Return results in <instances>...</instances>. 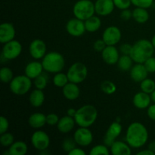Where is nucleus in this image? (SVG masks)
Segmentation results:
<instances>
[{"instance_id": "nucleus-1", "label": "nucleus", "mask_w": 155, "mask_h": 155, "mask_svg": "<svg viewBox=\"0 0 155 155\" xmlns=\"http://www.w3.org/2000/svg\"><path fill=\"white\" fill-rule=\"evenodd\" d=\"M148 131L145 126L139 122L130 124L126 133V142L133 148H140L148 140Z\"/></svg>"}, {"instance_id": "nucleus-2", "label": "nucleus", "mask_w": 155, "mask_h": 155, "mask_svg": "<svg viewBox=\"0 0 155 155\" xmlns=\"http://www.w3.org/2000/svg\"><path fill=\"white\" fill-rule=\"evenodd\" d=\"M154 48L151 40L142 39L133 45L130 55L135 63L144 64L145 61L154 55Z\"/></svg>"}, {"instance_id": "nucleus-3", "label": "nucleus", "mask_w": 155, "mask_h": 155, "mask_svg": "<svg viewBox=\"0 0 155 155\" xmlns=\"http://www.w3.org/2000/svg\"><path fill=\"white\" fill-rule=\"evenodd\" d=\"M98 118V110L92 104H85L77 110L74 119L76 124L80 127H92Z\"/></svg>"}, {"instance_id": "nucleus-4", "label": "nucleus", "mask_w": 155, "mask_h": 155, "mask_svg": "<svg viewBox=\"0 0 155 155\" xmlns=\"http://www.w3.org/2000/svg\"><path fill=\"white\" fill-rule=\"evenodd\" d=\"M42 64L45 71L50 74H57L64 68L65 59L58 51H49L43 57Z\"/></svg>"}, {"instance_id": "nucleus-5", "label": "nucleus", "mask_w": 155, "mask_h": 155, "mask_svg": "<svg viewBox=\"0 0 155 155\" xmlns=\"http://www.w3.org/2000/svg\"><path fill=\"white\" fill-rule=\"evenodd\" d=\"M73 13L75 18L85 21L95 15V2L91 0H79L73 7Z\"/></svg>"}, {"instance_id": "nucleus-6", "label": "nucleus", "mask_w": 155, "mask_h": 155, "mask_svg": "<svg viewBox=\"0 0 155 155\" xmlns=\"http://www.w3.org/2000/svg\"><path fill=\"white\" fill-rule=\"evenodd\" d=\"M32 87L31 79L27 76H16L9 83L11 92L16 95H24L30 90Z\"/></svg>"}, {"instance_id": "nucleus-7", "label": "nucleus", "mask_w": 155, "mask_h": 155, "mask_svg": "<svg viewBox=\"0 0 155 155\" xmlns=\"http://www.w3.org/2000/svg\"><path fill=\"white\" fill-rule=\"evenodd\" d=\"M67 75L69 79V82L80 84L87 77V67L82 62H76L68 68Z\"/></svg>"}, {"instance_id": "nucleus-8", "label": "nucleus", "mask_w": 155, "mask_h": 155, "mask_svg": "<svg viewBox=\"0 0 155 155\" xmlns=\"http://www.w3.org/2000/svg\"><path fill=\"white\" fill-rule=\"evenodd\" d=\"M22 51V45L18 40H13L4 44L2 47V54L6 60H14L20 56Z\"/></svg>"}, {"instance_id": "nucleus-9", "label": "nucleus", "mask_w": 155, "mask_h": 155, "mask_svg": "<svg viewBox=\"0 0 155 155\" xmlns=\"http://www.w3.org/2000/svg\"><path fill=\"white\" fill-rule=\"evenodd\" d=\"M31 143L33 146L39 151L48 149L50 145V138L45 132L37 130L31 136Z\"/></svg>"}, {"instance_id": "nucleus-10", "label": "nucleus", "mask_w": 155, "mask_h": 155, "mask_svg": "<svg viewBox=\"0 0 155 155\" xmlns=\"http://www.w3.org/2000/svg\"><path fill=\"white\" fill-rule=\"evenodd\" d=\"M74 139L79 146L87 147L91 145L93 141V135L87 127H79L74 133Z\"/></svg>"}, {"instance_id": "nucleus-11", "label": "nucleus", "mask_w": 155, "mask_h": 155, "mask_svg": "<svg viewBox=\"0 0 155 155\" xmlns=\"http://www.w3.org/2000/svg\"><path fill=\"white\" fill-rule=\"evenodd\" d=\"M122 33L119 27L110 26L104 30L102 34L103 40L107 45H116L121 40Z\"/></svg>"}, {"instance_id": "nucleus-12", "label": "nucleus", "mask_w": 155, "mask_h": 155, "mask_svg": "<svg viewBox=\"0 0 155 155\" xmlns=\"http://www.w3.org/2000/svg\"><path fill=\"white\" fill-rule=\"evenodd\" d=\"M66 30L71 36L80 37L86 31L84 21L77 18H72L67 22Z\"/></svg>"}, {"instance_id": "nucleus-13", "label": "nucleus", "mask_w": 155, "mask_h": 155, "mask_svg": "<svg viewBox=\"0 0 155 155\" xmlns=\"http://www.w3.org/2000/svg\"><path fill=\"white\" fill-rule=\"evenodd\" d=\"M46 44L40 39H36L30 42L29 45V52L30 56L35 60L43 58L46 54Z\"/></svg>"}, {"instance_id": "nucleus-14", "label": "nucleus", "mask_w": 155, "mask_h": 155, "mask_svg": "<svg viewBox=\"0 0 155 155\" xmlns=\"http://www.w3.org/2000/svg\"><path fill=\"white\" fill-rule=\"evenodd\" d=\"M122 132V126L117 121L112 123L106 131L104 136V144L110 148V145L116 141L118 136L121 134Z\"/></svg>"}, {"instance_id": "nucleus-15", "label": "nucleus", "mask_w": 155, "mask_h": 155, "mask_svg": "<svg viewBox=\"0 0 155 155\" xmlns=\"http://www.w3.org/2000/svg\"><path fill=\"white\" fill-rule=\"evenodd\" d=\"M101 54L103 61L109 65H114L117 63L120 56V51L115 45H107Z\"/></svg>"}, {"instance_id": "nucleus-16", "label": "nucleus", "mask_w": 155, "mask_h": 155, "mask_svg": "<svg viewBox=\"0 0 155 155\" xmlns=\"http://www.w3.org/2000/svg\"><path fill=\"white\" fill-rule=\"evenodd\" d=\"M114 8L113 0H96L95 2V14L98 16L105 17L110 15Z\"/></svg>"}, {"instance_id": "nucleus-17", "label": "nucleus", "mask_w": 155, "mask_h": 155, "mask_svg": "<svg viewBox=\"0 0 155 155\" xmlns=\"http://www.w3.org/2000/svg\"><path fill=\"white\" fill-rule=\"evenodd\" d=\"M15 28L12 23H2L0 25V42L2 44H5L15 39Z\"/></svg>"}, {"instance_id": "nucleus-18", "label": "nucleus", "mask_w": 155, "mask_h": 155, "mask_svg": "<svg viewBox=\"0 0 155 155\" xmlns=\"http://www.w3.org/2000/svg\"><path fill=\"white\" fill-rule=\"evenodd\" d=\"M148 72L144 64L136 63V64L132 67L130 71V77L136 83H141L142 80L148 77Z\"/></svg>"}, {"instance_id": "nucleus-19", "label": "nucleus", "mask_w": 155, "mask_h": 155, "mask_svg": "<svg viewBox=\"0 0 155 155\" xmlns=\"http://www.w3.org/2000/svg\"><path fill=\"white\" fill-rule=\"evenodd\" d=\"M151 101H151V95L143 91L136 93L133 98V103L134 106L136 108L140 109V110L148 108L151 104Z\"/></svg>"}, {"instance_id": "nucleus-20", "label": "nucleus", "mask_w": 155, "mask_h": 155, "mask_svg": "<svg viewBox=\"0 0 155 155\" xmlns=\"http://www.w3.org/2000/svg\"><path fill=\"white\" fill-rule=\"evenodd\" d=\"M43 66L42 62L38 61H34L27 64L25 67L24 73L25 75L27 76L31 80H34L35 78L42 74L43 73Z\"/></svg>"}, {"instance_id": "nucleus-21", "label": "nucleus", "mask_w": 155, "mask_h": 155, "mask_svg": "<svg viewBox=\"0 0 155 155\" xmlns=\"http://www.w3.org/2000/svg\"><path fill=\"white\" fill-rule=\"evenodd\" d=\"M110 151L113 155H130L132 154L131 146L127 142L117 140L110 146Z\"/></svg>"}, {"instance_id": "nucleus-22", "label": "nucleus", "mask_w": 155, "mask_h": 155, "mask_svg": "<svg viewBox=\"0 0 155 155\" xmlns=\"http://www.w3.org/2000/svg\"><path fill=\"white\" fill-rule=\"evenodd\" d=\"M62 93L65 98L69 101H74L80 97V89L78 84L69 82L62 88Z\"/></svg>"}, {"instance_id": "nucleus-23", "label": "nucleus", "mask_w": 155, "mask_h": 155, "mask_svg": "<svg viewBox=\"0 0 155 155\" xmlns=\"http://www.w3.org/2000/svg\"><path fill=\"white\" fill-rule=\"evenodd\" d=\"M75 124L76 121L74 117L66 115L60 118L57 124V128L60 133L66 134L72 131L73 129L75 127Z\"/></svg>"}, {"instance_id": "nucleus-24", "label": "nucleus", "mask_w": 155, "mask_h": 155, "mask_svg": "<svg viewBox=\"0 0 155 155\" xmlns=\"http://www.w3.org/2000/svg\"><path fill=\"white\" fill-rule=\"evenodd\" d=\"M28 124L33 129H40L46 124V115L40 112L32 114L28 119Z\"/></svg>"}, {"instance_id": "nucleus-25", "label": "nucleus", "mask_w": 155, "mask_h": 155, "mask_svg": "<svg viewBox=\"0 0 155 155\" xmlns=\"http://www.w3.org/2000/svg\"><path fill=\"white\" fill-rule=\"evenodd\" d=\"M29 101L33 107H41L45 101V94H44L43 90L36 89L32 91L29 96Z\"/></svg>"}, {"instance_id": "nucleus-26", "label": "nucleus", "mask_w": 155, "mask_h": 155, "mask_svg": "<svg viewBox=\"0 0 155 155\" xmlns=\"http://www.w3.org/2000/svg\"><path fill=\"white\" fill-rule=\"evenodd\" d=\"M8 151L10 155H25L28 151V146L23 141H17L9 147Z\"/></svg>"}, {"instance_id": "nucleus-27", "label": "nucleus", "mask_w": 155, "mask_h": 155, "mask_svg": "<svg viewBox=\"0 0 155 155\" xmlns=\"http://www.w3.org/2000/svg\"><path fill=\"white\" fill-rule=\"evenodd\" d=\"M133 18L138 24H145L149 20V13L147 8L136 7L133 11Z\"/></svg>"}, {"instance_id": "nucleus-28", "label": "nucleus", "mask_w": 155, "mask_h": 155, "mask_svg": "<svg viewBox=\"0 0 155 155\" xmlns=\"http://www.w3.org/2000/svg\"><path fill=\"white\" fill-rule=\"evenodd\" d=\"M84 23L86 31L89 32V33H95V32L98 31L101 26V19L99 17L95 16V15H93L86 19Z\"/></svg>"}, {"instance_id": "nucleus-29", "label": "nucleus", "mask_w": 155, "mask_h": 155, "mask_svg": "<svg viewBox=\"0 0 155 155\" xmlns=\"http://www.w3.org/2000/svg\"><path fill=\"white\" fill-rule=\"evenodd\" d=\"M133 60L130 54H122L120 56L118 60L117 64L118 68L123 72H127L131 70L132 67L133 66Z\"/></svg>"}, {"instance_id": "nucleus-30", "label": "nucleus", "mask_w": 155, "mask_h": 155, "mask_svg": "<svg viewBox=\"0 0 155 155\" xmlns=\"http://www.w3.org/2000/svg\"><path fill=\"white\" fill-rule=\"evenodd\" d=\"M69 83V79H68L67 74L61 72L57 73L54 74L53 77V84L58 88H63Z\"/></svg>"}, {"instance_id": "nucleus-31", "label": "nucleus", "mask_w": 155, "mask_h": 155, "mask_svg": "<svg viewBox=\"0 0 155 155\" xmlns=\"http://www.w3.org/2000/svg\"><path fill=\"white\" fill-rule=\"evenodd\" d=\"M13 71L8 67H3L0 70V79L4 83H10L14 78Z\"/></svg>"}, {"instance_id": "nucleus-32", "label": "nucleus", "mask_w": 155, "mask_h": 155, "mask_svg": "<svg viewBox=\"0 0 155 155\" xmlns=\"http://www.w3.org/2000/svg\"><path fill=\"white\" fill-rule=\"evenodd\" d=\"M140 89L141 91H143L151 95L155 89V82L151 79L147 77L140 83Z\"/></svg>"}, {"instance_id": "nucleus-33", "label": "nucleus", "mask_w": 155, "mask_h": 155, "mask_svg": "<svg viewBox=\"0 0 155 155\" xmlns=\"http://www.w3.org/2000/svg\"><path fill=\"white\" fill-rule=\"evenodd\" d=\"M101 89L104 93L107 95H112L117 91V86L112 81L105 80L101 83Z\"/></svg>"}, {"instance_id": "nucleus-34", "label": "nucleus", "mask_w": 155, "mask_h": 155, "mask_svg": "<svg viewBox=\"0 0 155 155\" xmlns=\"http://www.w3.org/2000/svg\"><path fill=\"white\" fill-rule=\"evenodd\" d=\"M33 83H34V86L36 89L43 90L44 89H45L47 84H48V77L45 74L42 73V74H40L36 78L34 79Z\"/></svg>"}, {"instance_id": "nucleus-35", "label": "nucleus", "mask_w": 155, "mask_h": 155, "mask_svg": "<svg viewBox=\"0 0 155 155\" xmlns=\"http://www.w3.org/2000/svg\"><path fill=\"white\" fill-rule=\"evenodd\" d=\"M110 153V150L108 149V146L106 145H97L94 146L89 151L90 155H108Z\"/></svg>"}, {"instance_id": "nucleus-36", "label": "nucleus", "mask_w": 155, "mask_h": 155, "mask_svg": "<svg viewBox=\"0 0 155 155\" xmlns=\"http://www.w3.org/2000/svg\"><path fill=\"white\" fill-rule=\"evenodd\" d=\"M14 143V136L10 133H2L0 136V144L3 147H10Z\"/></svg>"}, {"instance_id": "nucleus-37", "label": "nucleus", "mask_w": 155, "mask_h": 155, "mask_svg": "<svg viewBox=\"0 0 155 155\" xmlns=\"http://www.w3.org/2000/svg\"><path fill=\"white\" fill-rule=\"evenodd\" d=\"M77 142L74 140V137L72 138H68V139H65L64 140V142H62V148H63L64 151L67 153H69L70 151H72L74 148H75L77 147Z\"/></svg>"}, {"instance_id": "nucleus-38", "label": "nucleus", "mask_w": 155, "mask_h": 155, "mask_svg": "<svg viewBox=\"0 0 155 155\" xmlns=\"http://www.w3.org/2000/svg\"><path fill=\"white\" fill-rule=\"evenodd\" d=\"M132 5L136 7L144 8H149L152 6L154 0H131Z\"/></svg>"}, {"instance_id": "nucleus-39", "label": "nucleus", "mask_w": 155, "mask_h": 155, "mask_svg": "<svg viewBox=\"0 0 155 155\" xmlns=\"http://www.w3.org/2000/svg\"><path fill=\"white\" fill-rule=\"evenodd\" d=\"M113 1L115 7L120 10L129 8L132 5L131 0H113Z\"/></svg>"}, {"instance_id": "nucleus-40", "label": "nucleus", "mask_w": 155, "mask_h": 155, "mask_svg": "<svg viewBox=\"0 0 155 155\" xmlns=\"http://www.w3.org/2000/svg\"><path fill=\"white\" fill-rule=\"evenodd\" d=\"M144 65L148 73L150 74L155 73V57H154V55L147 59L144 63Z\"/></svg>"}, {"instance_id": "nucleus-41", "label": "nucleus", "mask_w": 155, "mask_h": 155, "mask_svg": "<svg viewBox=\"0 0 155 155\" xmlns=\"http://www.w3.org/2000/svg\"><path fill=\"white\" fill-rule=\"evenodd\" d=\"M59 120H60L59 117L54 113L48 114V115H46V124L48 125L51 126V127L52 126H57Z\"/></svg>"}, {"instance_id": "nucleus-42", "label": "nucleus", "mask_w": 155, "mask_h": 155, "mask_svg": "<svg viewBox=\"0 0 155 155\" xmlns=\"http://www.w3.org/2000/svg\"><path fill=\"white\" fill-rule=\"evenodd\" d=\"M9 128V122L4 116L0 117V134L6 133Z\"/></svg>"}, {"instance_id": "nucleus-43", "label": "nucleus", "mask_w": 155, "mask_h": 155, "mask_svg": "<svg viewBox=\"0 0 155 155\" xmlns=\"http://www.w3.org/2000/svg\"><path fill=\"white\" fill-rule=\"evenodd\" d=\"M106 46H107V44H106L105 42L103 40V39H97L93 44L94 50L98 51V52H101V51L105 48Z\"/></svg>"}, {"instance_id": "nucleus-44", "label": "nucleus", "mask_w": 155, "mask_h": 155, "mask_svg": "<svg viewBox=\"0 0 155 155\" xmlns=\"http://www.w3.org/2000/svg\"><path fill=\"white\" fill-rule=\"evenodd\" d=\"M133 48V45L129 43H124L120 46V52L122 54H130Z\"/></svg>"}, {"instance_id": "nucleus-45", "label": "nucleus", "mask_w": 155, "mask_h": 155, "mask_svg": "<svg viewBox=\"0 0 155 155\" xmlns=\"http://www.w3.org/2000/svg\"><path fill=\"white\" fill-rule=\"evenodd\" d=\"M120 18H122L124 21H129L130 18H133V12L130 11V9H124L122 10L120 12Z\"/></svg>"}, {"instance_id": "nucleus-46", "label": "nucleus", "mask_w": 155, "mask_h": 155, "mask_svg": "<svg viewBox=\"0 0 155 155\" xmlns=\"http://www.w3.org/2000/svg\"><path fill=\"white\" fill-rule=\"evenodd\" d=\"M147 114L151 120L155 121V103L150 104L149 107L147 108Z\"/></svg>"}, {"instance_id": "nucleus-47", "label": "nucleus", "mask_w": 155, "mask_h": 155, "mask_svg": "<svg viewBox=\"0 0 155 155\" xmlns=\"http://www.w3.org/2000/svg\"><path fill=\"white\" fill-rule=\"evenodd\" d=\"M68 154L69 155H86V152L82 148L76 147L75 148H74L72 151H71Z\"/></svg>"}, {"instance_id": "nucleus-48", "label": "nucleus", "mask_w": 155, "mask_h": 155, "mask_svg": "<svg viewBox=\"0 0 155 155\" xmlns=\"http://www.w3.org/2000/svg\"><path fill=\"white\" fill-rule=\"evenodd\" d=\"M137 155H155V153L153 152L152 151L148 149L146 150H142V151H139V152L136 154Z\"/></svg>"}, {"instance_id": "nucleus-49", "label": "nucleus", "mask_w": 155, "mask_h": 155, "mask_svg": "<svg viewBox=\"0 0 155 155\" xmlns=\"http://www.w3.org/2000/svg\"><path fill=\"white\" fill-rule=\"evenodd\" d=\"M76 113H77V110L74 108H69L68 110H67V115L70 117H74L76 115Z\"/></svg>"}, {"instance_id": "nucleus-50", "label": "nucleus", "mask_w": 155, "mask_h": 155, "mask_svg": "<svg viewBox=\"0 0 155 155\" xmlns=\"http://www.w3.org/2000/svg\"><path fill=\"white\" fill-rule=\"evenodd\" d=\"M148 148L155 153V141H151L148 145Z\"/></svg>"}, {"instance_id": "nucleus-51", "label": "nucleus", "mask_w": 155, "mask_h": 155, "mask_svg": "<svg viewBox=\"0 0 155 155\" xmlns=\"http://www.w3.org/2000/svg\"><path fill=\"white\" fill-rule=\"evenodd\" d=\"M151 101H152V102L155 103V89L154 92L151 94Z\"/></svg>"}, {"instance_id": "nucleus-52", "label": "nucleus", "mask_w": 155, "mask_h": 155, "mask_svg": "<svg viewBox=\"0 0 155 155\" xmlns=\"http://www.w3.org/2000/svg\"><path fill=\"white\" fill-rule=\"evenodd\" d=\"M151 42H152L153 44V46H154V49H155V35H154V36L152 37V39H151Z\"/></svg>"}]
</instances>
